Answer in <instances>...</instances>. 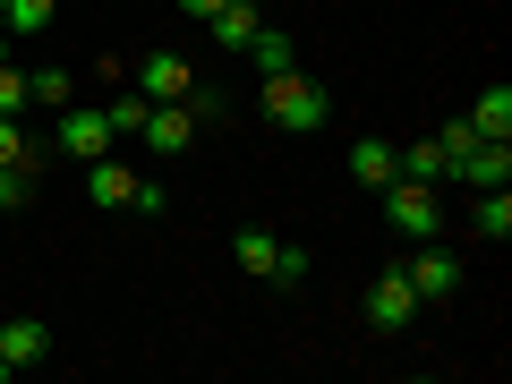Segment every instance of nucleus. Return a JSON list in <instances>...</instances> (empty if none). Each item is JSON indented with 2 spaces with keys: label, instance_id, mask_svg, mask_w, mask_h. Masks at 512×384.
<instances>
[{
  "label": "nucleus",
  "instance_id": "f257e3e1",
  "mask_svg": "<svg viewBox=\"0 0 512 384\" xmlns=\"http://www.w3.org/2000/svg\"><path fill=\"white\" fill-rule=\"evenodd\" d=\"M256 103H265V120H274V128H291V137H308V128H325V120H333V94H325V86H308L299 69L256 77Z\"/></svg>",
  "mask_w": 512,
  "mask_h": 384
},
{
  "label": "nucleus",
  "instance_id": "f03ea898",
  "mask_svg": "<svg viewBox=\"0 0 512 384\" xmlns=\"http://www.w3.org/2000/svg\"><path fill=\"white\" fill-rule=\"evenodd\" d=\"M231 256H239V274H248V282H282V291L308 282V248H291V239L265 231V222H248V231L231 239Z\"/></svg>",
  "mask_w": 512,
  "mask_h": 384
},
{
  "label": "nucleus",
  "instance_id": "7ed1b4c3",
  "mask_svg": "<svg viewBox=\"0 0 512 384\" xmlns=\"http://www.w3.org/2000/svg\"><path fill=\"white\" fill-rule=\"evenodd\" d=\"M376 197H384V222H393L402 239H444V205H436L427 180H384Z\"/></svg>",
  "mask_w": 512,
  "mask_h": 384
},
{
  "label": "nucleus",
  "instance_id": "20e7f679",
  "mask_svg": "<svg viewBox=\"0 0 512 384\" xmlns=\"http://www.w3.org/2000/svg\"><path fill=\"white\" fill-rule=\"evenodd\" d=\"M120 137H111V120H103V103H69V111H52V154H77V163H94V154H111Z\"/></svg>",
  "mask_w": 512,
  "mask_h": 384
},
{
  "label": "nucleus",
  "instance_id": "39448f33",
  "mask_svg": "<svg viewBox=\"0 0 512 384\" xmlns=\"http://www.w3.org/2000/svg\"><path fill=\"white\" fill-rule=\"evenodd\" d=\"M359 316H367V333H410V316H419V291H410V274L393 265V274H376L359 291Z\"/></svg>",
  "mask_w": 512,
  "mask_h": 384
},
{
  "label": "nucleus",
  "instance_id": "423d86ee",
  "mask_svg": "<svg viewBox=\"0 0 512 384\" xmlns=\"http://www.w3.org/2000/svg\"><path fill=\"white\" fill-rule=\"evenodd\" d=\"M402 274H410V291H419V308H427V299H453L461 291V256L444 248V239H410V265H402Z\"/></svg>",
  "mask_w": 512,
  "mask_h": 384
},
{
  "label": "nucleus",
  "instance_id": "0eeeda50",
  "mask_svg": "<svg viewBox=\"0 0 512 384\" xmlns=\"http://www.w3.org/2000/svg\"><path fill=\"white\" fill-rule=\"evenodd\" d=\"M453 180H470V197H478V188H512V137H478V146H461L453 154Z\"/></svg>",
  "mask_w": 512,
  "mask_h": 384
},
{
  "label": "nucleus",
  "instance_id": "6e6552de",
  "mask_svg": "<svg viewBox=\"0 0 512 384\" xmlns=\"http://www.w3.org/2000/svg\"><path fill=\"white\" fill-rule=\"evenodd\" d=\"M0 359H9V376H18V367H43L52 359V325H43V316H9V325H0Z\"/></svg>",
  "mask_w": 512,
  "mask_h": 384
},
{
  "label": "nucleus",
  "instance_id": "1a4fd4ad",
  "mask_svg": "<svg viewBox=\"0 0 512 384\" xmlns=\"http://www.w3.org/2000/svg\"><path fill=\"white\" fill-rule=\"evenodd\" d=\"M188 86H197V69H188L180 52H154V60H137V94H146V103H180Z\"/></svg>",
  "mask_w": 512,
  "mask_h": 384
},
{
  "label": "nucleus",
  "instance_id": "9d476101",
  "mask_svg": "<svg viewBox=\"0 0 512 384\" xmlns=\"http://www.w3.org/2000/svg\"><path fill=\"white\" fill-rule=\"evenodd\" d=\"M154 154H188L197 146V120H188V103H146V128H137Z\"/></svg>",
  "mask_w": 512,
  "mask_h": 384
},
{
  "label": "nucleus",
  "instance_id": "9b49d317",
  "mask_svg": "<svg viewBox=\"0 0 512 384\" xmlns=\"http://www.w3.org/2000/svg\"><path fill=\"white\" fill-rule=\"evenodd\" d=\"M86 197L103 205V214H128V197H137V171H128L120 154H94V163H86Z\"/></svg>",
  "mask_w": 512,
  "mask_h": 384
},
{
  "label": "nucleus",
  "instance_id": "f8f14e48",
  "mask_svg": "<svg viewBox=\"0 0 512 384\" xmlns=\"http://www.w3.org/2000/svg\"><path fill=\"white\" fill-rule=\"evenodd\" d=\"M239 60H248L256 77H274V69H299V60H291V26H274V18H265L248 43H239Z\"/></svg>",
  "mask_w": 512,
  "mask_h": 384
},
{
  "label": "nucleus",
  "instance_id": "ddd939ff",
  "mask_svg": "<svg viewBox=\"0 0 512 384\" xmlns=\"http://www.w3.org/2000/svg\"><path fill=\"white\" fill-rule=\"evenodd\" d=\"M350 180H359V188L402 180V146H384V137H359V146H350Z\"/></svg>",
  "mask_w": 512,
  "mask_h": 384
},
{
  "label": "nucleus",
  "instance_id": "4468645a",
  "mask_svg": "<svg viewBox=\"0 0 512 384\" xmlns=\"http://www.w3.org/2000/svg\"><path fill=\"white\" fill-rule=\"evenodd\" d=\"M470 231L487 239V248H504V239H512V188H478V205H470Z\"/></svg>",
  "mask_w": 512,
  "mask_h": 384
},
{
  "label": "nucleus",
  "instance_id": "2eb2a0df",
  "mask_svg": "<svg viewBox=\"0 0 512 384\" xmlns=\"http://www.w3.org/2000/svg\"><path fill=\"white\" fill-rule=\"evenodd\" d=\"M205 26H214V43H222V52H239V43H248L256 26H265V9H256V0H222V9H214Z\"/></svg>",
  "mask_w": 512,
  "mask_h": 384
},
{
  "label": "nucleus",
  "instance_id": "dca6fc26",
  "mask_svg": "<svg viewBox=\"0 0 512 384\" xmlns=\"http://www.w3.org/2000/svg\"><path fill=\"white\" fill-rule=\"evenodd\" d=\"M402 180H427V188L453 180V154H444L436 137H419V146H402Z\"/></svg>",
  "mask_w": 512,
  "mask_h": 384
},
{
  "label": "nucleus",
  "instance_id": "f3484780",
  "mask_svg": "<svg viewBox=\"0 0 512 384\" xmlns=\"http://www.w3.org/2000/svg\"><path fill=\"white\" fill-rule=\"evenodd\" d=\"M26 103L69 111V103H77V77H69V69H26Z\"/></svg>",
  "mask_w": 512,
  "mask_h": 384
},
{
  "label": "nucleus",
  "instance_id": "a211bd4d",
  "mask_svg": "<svg viewBox=\"0 0 512 384\" xmlns=\"http://www.w3.org/2000/svg\"><path fill=\"white\" fill-rule=\"evenodd\" d=\"M470 128H478V137H512V86H487V94H478V103H470Z\"/></svg>",
  "mask_w": 512,
  "mask_h": 384
},
{
  "label": "nucleus",
  "instance_id": "6ab92c4d",
  "mask_svg": "<svg viewBox=\"0 0 512 384\" xmlns=\"http://www.w3.org/2000/svg\"><path fill=\"white\" fill-rule=\"evenodd\" d=\"M52 18H60V0H0V26L9 35H43Z\"/></svg>",
  "mask_w": 512,
  "mask_h": 384
},
{
  "label": "nucleus",
  "instance_id": "aec40b11",
  "mask_svg": "<svg viewBox=\"0 0 512 384\" xmlns=\"http://www.w3.org/2000/svg\"><path fill=\"white\" fill-rule=\"evenodd\" d=\"M103 120H111V137H137V128H146V94L128 86V94H111L103 103Z\"/></svg>",
  "mask_w": 512,
  "mask_h": 384
},
{
  "label": "nucleus",
  "instance_id": "412c9836",
  "mask_svg": "<svg viewBox=\"0 0 512 384\" xmlns=\"http://www.w3.org/2000/svg\"><path fill=\"white\" fill-rule=\"evenodd\" d=\"M18 205H35V171H26V163H0V214H18Z\"/></svg>",
  "mask_w": 512,
  "mask_h": 384
},
{
  "label": "nucleus",
  "instance_id": "4be33fe9",
  "mask_svg": "<svg viewBox=\"0 0 512 384\" xmlns=\"http://www.w3.org/2000/svg\"><path fill=\"white\" fill-rule=\"evenodd\" d=\"M0 111L26 120V69H9V60H0Z\"/></svg>",
  "mask_w": 512,
  "mask_h": 384
},
{
  "label": "nucleus",
  "instance_id": "5701e85b",
  "mask_svg": "<svg viewBox=\"0 0 512 384\" xmlns=\"http://www.w3.org/2000/svg\"><path fill=\"white\" fill-rule=\"evenodd\" d=\"M128 214H146V222L163 214V180H137V197H128Z\"/></svg>",
  "mask_w": 512,
  "mask_h": 384
},
{
  "label": "nucleus",
  "instance_id": "b1692460",
  "mask_svg": "<svg viewBox=\"0 0 512 384\" xmlns=\"http://www.w3.org/2000/svg\"><path fill=\"white\" fill-rule=\"evenodd\" d=\"M436 146L461 154V146H478V128H470V120H444V128H436Z\"/></svg>",
  "mask_w": 512,
  "mask_h": 384
},
{
  "label": "nucleus",
  "instance_id": "393cba45",
  "mask_svg": "<svg viewBox=\"0 0 512 384\" xmlns=\"http://www.w3.org/2000/svg\"><path fill=\"white\" fill-rule=\"evenodd\" d=\"M180 9H188V18H214V9H222V0H180Z\"/></svg>",
  "mask_w": 512,
  "mask_h": 384
},
{
  "label": "nucleus",
  "instance_id": "a878e982",
  "mask_svg": "<svg viewBox=\"0 0 512 384\" xmlns=\"http://www.w3.org/2000/svg\"><path fill=\"white\" fill-rule=\"evenodd\" d=\"M0 60H9V26H0Z\"/></svg>",
  "mask_w": 512,
  "mask_h": 384
},
{
  "label": "nucleus",
  "instance_id": "bb28decb",
  "mask_svg": "<svg viewBox=\"0 0 512 384\" xmlns=\"http://www.w3.org/2000/svg\"><path fill=\"white\" fill-rule=\"evenodd\" d=\"M0 384H9V359H0Z\"/></svg>",
  "mask_w": 512,
  "mask_h": 384
},
{
  "label": "nucleus",
  "instance_id": "cd10ccee",
  "mask_svg": "<svg viewBox=\"0 0 512 384\" xmlns=\"http://www.w3.org/2000/svg\"><path fill=\"white\" fill-rule=\"evenodd\" d=\"M256 9H265V0H256Z\"/></svg>",
  "mask_w": 512,
  "mask_h": 384
}]
</instances>
